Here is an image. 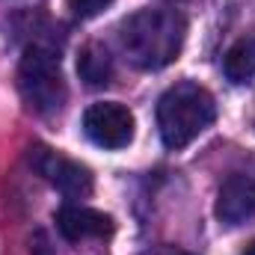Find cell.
Masks as SVG:
<instances>
[{"label": "cell", "instance_id": "cell-1", "mask_svg": "<svg viewBox=\"0 0 255 255\" xmlns=\"http://www.w3.org/2000/svg\"><path fill=\"white\" fill-rule=\"evenodd\" d=\"M187 39V21L175 9H139L119 24L122 54L139 71H160L178 60Z\"/></svg>", "mask_w": 255, "mask_h": 255}, {"label": "cell", "instance_id": "cell-2", "mask_svg": "<svg viewBox=\"0 0 255 255\" xmlns=\"http://www.w3.org/2000/svg\"><path fill=\"white\" fill-rule=\"evenodd\" d=\"M217 119L214 95L199 83H175L157 101V130L169 151L187 148Z\"/></svg>", "mask_w": 255, "mask_h": 255}, {"label": "cell", "instance_id": "cell-3", "mask_svg": "<svg viewBox=\"0 0 255 255\" xmlns=\"http://www.w3.org/2000/svg\"><path fill=\"white\" fill-rule=\"evenodd\" d=\"M18 92L30 110L51 116L65 104V77L60 54L51 45H30L18 63Z\"/></svg>", "mask_w": 255, "mask_h": 255}, {"label": "cell", "instance_id": "cell-4", "mask_svg": "<svg viewBox=\"0 0 255 255\" xmlns=\"http://www.w3.org/2000/svg\"><path fill=\"white\" fill-rule=\"evenodd\" d=\"M30 166L51 184V187H57V190L68 196V199H86L92 187H95V181H92V172L80 163V160H71V157H65L60 151H54V148H48V145H42V142H36V145H30Z\"/></svg>", "mask_w": 255, "mask_h": 255}, {"label": "cell", "instance_id": "cell-5", "mask_svg": "<svg viewBox=\"0 0 255 255\" xmlns=\"http://www.w3.org/2000/svg\"><path fill=\"white\" fill-rule=\"evenodd\" d=\"M83 133L101 145V148H125L133 139V113L119 101H101L92 104L83 113Z\"/></svg>", "mask_w": 255, "mask_h": 255}, {"label": "cell", "instance_id": "cell-6", "mask_svg": "<svg viewBox=\"0 0 255 255\" xmlns=\"http://www.w3.org/2000/svg\"><path fill=\"white\" fill-rule=\"evenodd\" d=\"M214 211H217V220L223 226H229V229L255 223V178L253 175H244V172L229 175L220 184Z\"/></svg>", "mask_w": 255, "mask_h": 255}, {"label": "cell", "instance_id": "cell-7", "mask_svg": "<svg viewBox=\"0 0 255 255\" xmlns=\"http://www.w3.org/2000/svg\"><path fill=\"white\" fill-rule=\"evenodd\" d=\"M57 229L71 244L104 241V238L113 235V220L104 211H95V208H86V205H63L57 211Z\"/></svg>", "mask_w": 255, "mask_h": 255}, {"label": "cell", "instance_id": "cell-8", "mask_svg": "<svg viewBox=\"0 0 255 255\" xmlns=\"http://www.w3.org/2000/svg\"><path fill=\"white\" fill-rule=\"evenodd\" d=\"M77 74H80V80L89 89L110 86L113 83V74H116V65H113L110 51L101 42H86L80 48V54H77Z\"/></svg>", "mask_w": 255, "mask_h": 255}, {"label": "cell", "instance_id": "cell-9", "mask_svg": "<svg viewBox=\"0 0 255 255\" xmlns=\"http://www.w3.org/2000/svg\"><path fill=\"white\" fill-rule=\"evenodd\" d=\"M223 71L232 83H250L255 77V39H238L226 51Z\"/></svg>", "mask_w": 255, "mask_h": 255}, {"label": "cell", "instance_id": "cell-10", "mask_svg": "<svg viewBox=\"0 0 255 255\" xmlns=\"http://www.w3.org/2000/svg\"><path fill=\"white\" fill-rule=\"evenodd\" d=\"M110 3H113V0H68V9H71V15H74V18L89 21V18L101 15Z\"/></svg>", "mask_w": 255, "mask_h": 255}, {"label": "cell", "instance_id": "cell-11", "mask_svg": "<svg viewBox=\"0 0 255 255\" xmlns=\"http://www.w3.org/2000/svg\"><path fill=\"white\" fill-rule=\"evenodd\" d=\"M142 255H190V253L175 250V247H157V250H148V253H142Z\"/></svg>", "mask_w": 255, "mask_h": 255}, {"label": "cell", "instance_id": "cell-12", "mask_svg": "<svg viewBox=\"0 0 255 255\" xmlns=\"http://www.w3.org/2000/svg\"><path fill=\"white\" fill-rule=\"evenodd\" d=\"M244 255H255V241L250 244V247H247V250H244Z\"/></svg>", "mask_w": 255, "mask_h": 255}]
</instances>
